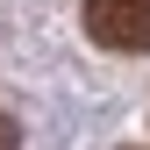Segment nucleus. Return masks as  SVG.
Instances as JSON below:
<instances>
[{
	"label": "nucleus",
	"instance_id": "1",
	"mask_svg": "<svg viewBox=\"0 0 150 150\" xmlns=\"http://www.w3.org/2000/svg\"><path fill=\"white\" fill-rule=\"evenodd\" d=\"M86 36L115 57L150 50V0H86Z\"/></svg>",
	"mask_w": 150,
	"mask_h": 150
},
{
	"label": "nucleus",
	"instance_id": "2",
	"mask_svg": "<svg viewBox=\"0 0 150 150\" xmlns=\"http://www.w3.org/2000/svg\"><path fill=\"white\" fill-rule=\"evenodd\" d=\"M0 150H22V129H14V115L0 107Z\"/></svg>",
	"mask_w": 150,
	"mask_h": 150
}]
</instances>
